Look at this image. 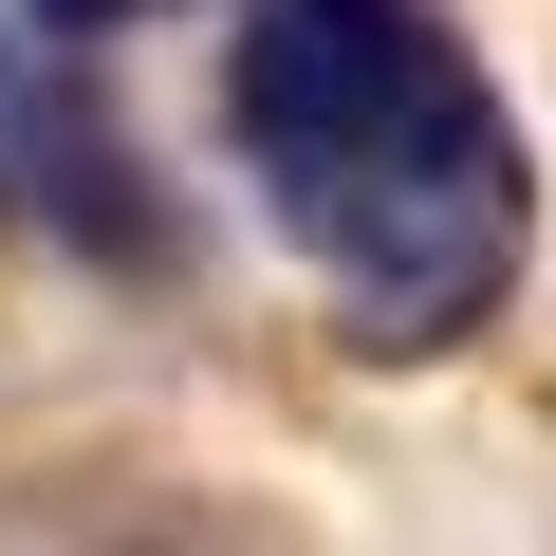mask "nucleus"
I'll list each match as a JSON object with an SVG mask.
<instances>
[{
  "instance_id": "2",
  "label": "nucleus",
  "mask_w": 556,
  "mask_h": 556,
  "mask_svg": "<svg viewBox=\"0 0 556 556\" xmlns=\"http://www.w3.org/2000/svg\"><path fill=\"white\" fill-rule=\"evenodd\" d=\"M130 130L93 112V75L56 38H0V223H56L93 260H149V204H130Z\"/></svg>"
},
{
  "instance_id": "3",
  "label": "nucleus",
  "mask_w": 556,
  "mask_h": 556,
  "mask_svg": "<svg viewBox=\"0 0 556 556\" xmlns=\"http://www.w3.org/2000/svg\"><path fill=\"white\" fill-rule=\"evenodd\" d=\"M112 20H167V0H38V38H112Z\"/></svg>"
},
{
  "instance_id": "1",
  "label": "nucleus",
  "mask_w": 556,
  "mask_h": 556,
  "mask_svg": "<svg viewBox=\"0 0 556 556\" xmlns=\"http://www.w3.org/2000/svg\"><path fill=\"white\" fill-rule=\"evenodd\" d=\"M223 130L371 353H464L519 298V241H538L519 112L427 0H241Z\"/></svg>"
}]
</instances>
